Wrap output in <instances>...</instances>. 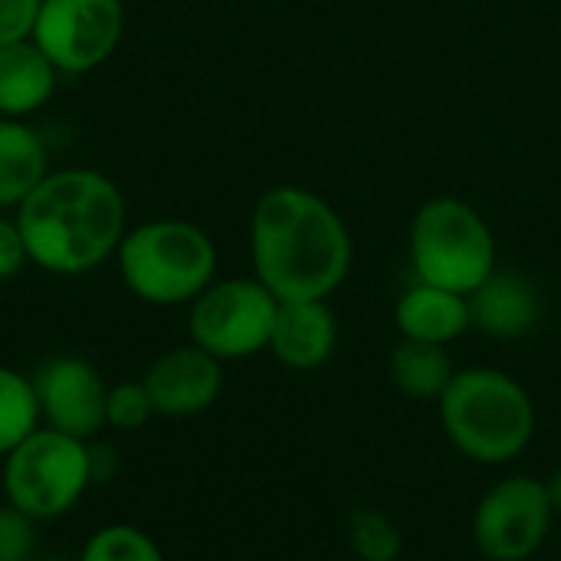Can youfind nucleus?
<instances>
[{
  "label": "nucleus",
  "mask_w": 561,
  "mask_h": 561,
  "mask_svg": "<svg viewBox=\"0 0 561 561\" xmlns=\"http://www.w3.org/2000/svg\"><path fill=\"white\" fill-rule=\"evenodd\" d=\"M256 279L279 299H329L352 270V233L339 210L309 187H270L250 217Z\"/></svg>",
  "instance_id": "f257e3e1"
},
{
  "label": "nucleus",
  "mask_w": 561,
  "mask_h": 561,
  "mask_svg": "<svg viewBox=\"0 0 561 561\" xmlns=\"http://www.w3.org/2000/svg\"><path fill=\"white\" fill-rule=\"evenodd\" d=\"M125 197L92 168L49 171L16 207V227L33 266L82 276L102 266L125 237Z\"/></svg>",
  "instance_id": "f03ea898"
},
{
  "label": "nucleus",
  "mask_w": 561,
  "mask_h": 561,
  "mask_svg": "<svg viewBox=\"0 0 561 561\" xmlns=\"http://www.w3.org/2000/svg\"><path fill=\"white\" fill-rule=\"evenodd\" d=\"M437 411L454 450L486 467L526 454L539 424L533 394L500 368H460Z\"/></svg>",
  "instance_id": "7ed1b4c3"
},
{
  "label": "nucleus",
  "mask_w": 561,
  "mask_h": 561,
  "mask_svg": "<svg viewBox=\"0 0 561 561\" xmlns=\"http://www.w3.org/2000/svg\"><path fill=\"white\" fill-rule=\"evenodd\" d=\"M122 283L151 306L194 302L217 273V247L191 220H148L125 230L118 250Z\"/></svg>",
  "instance_id": "20e7f679"
},
{
  "label": "nucleus",
  "mask_w": 561,
  "mask_h": 561,
  "mask_svg": "<svg viewBox=\"0 0 561 561\" xmlns=\"http://www.w3.org/2000/svg\"><path fill=\"white\" fill-rule=\"evenodd\" d=\"M408 253L421 283L470 296L496 270V240L483 214L460 197H431L417 207Z\"/></svg>",
  "instance_id": "39448f33"
},
{
  "label": "nucleus",
  "mask_w": 561,
  "mask_h": 561,
  "mask_svg": "<svg viewBox=\"0 0 561 561\" xmlns=\"http://www.w3.org/2000/svg\"><path fill=\"white\" fill-rule=\"evenodd\" d=\"M92 480L95 454L89 440H76L43 424L3 457V496L33 523L66 516Z\"/></svg>",
  "instance_id": "423d86ee"
},
{
  "label": "nucleus",
  "mask_w": 561,
  "mask_h": 561,
  "mask_svg": "<svg viewBox=\"0 0 561 561\" xmlns=\"http://www.w3.org/2000/svg\"><path fill=\"white\" fill-rule=\"evenodd\" d=\"M279 299L253 279H214L187 312L191 342L220 362H240L270 348Z\"/></svg>",
  "instance_id": "0eeeda50"
},
{
  "label": "nucleus",
  "mask_w": 561,
  "mask_h": 561,
  "mask_svg": "<svg viewBox=\"0 0 561 561\" xmlns=\"http://www.w3.org/2000/svg\"><path fill=\"white\" fill-rule=\"evenodd\" d=\"M556 510L546 480L516 473L490 486L473 510V546L490 561H529L549 539Z\"/></svg>",
  "instance_id": "6e6552de"
},
{
  "label": "nucleus",
  "mask_w": 561,
  "mask_h": 561,
  "mask_svg": "<svg viewBox=\"0 0 561 561\" xmlns=\"http://www.w3.org/2000/svg\"><path fill=\"white\" fill-rule=\"evenodd\" d=\"M122 30V0H43L30 39L59 72L79 76L115 53Z\"/></svg>",
  "instance_id": "1a4fd4ad"
},
{
  "label": "nucleus",
  "mask_w": 561,
  "mask_h": 561,
  "mask_svg": "<svg viewBox=\"0 0 561 561\" xmlns=\"http://www.w3.org/2000/svg\"><path fill=\"white\" fill-rule=\"evenodd\" d=\"M39 404L43 427L69 434L76 440H92L105 427L108 385L95 365L76 355L49 358L30 378Z\"/></svg>",
  "instance_id": "9d476101"
},
{
  "label": "nucleus",
  "mask_w": 561,
  "mask_h": 561,
  "mask_svg": "<svg viewBox=\"0 0 561 561\" xmlns=\"http://www.w3.org/2000/svg\"><path fill=\"white\" fill-rule=\"evenodd\" d=\"M145 388L154 404V417H197L210 411L224 391V362L187 342L158 355L145 371Z\"/></svg>",
  "instance_id": "9b49d317"
},
{
  "label": "nucleus",
  "mask_w": 561,
  "mask_h": 561,
  "mask_svg": "<svg viewBox=\"0 0 561 561\" xmlns=\"http://www.w3.org/2000/svg\"><path fill=\"white\" fill-rule=\"evenodd\" d=\"M470 322L473 329L493 339H523L536 332L542 322L546 302L539 286L519 270H493L470 296Z\"/></svg>",
  "instance_id": "f8f14e48"
},
{
  "label": "nucleus",
  "mask_w": 561,
  "mask_h": 561,
  "mask_svg": "<svg viewBox=\"0 0 561 561\" xmlns=\"http://www.w3.org/2000/svg\"><path fill=\"white\" fill-rule=\"evenodd\" d=\"M339 345V322L329 309V299H299L279 302L270 352L279 365L293 371H316L322 368Z\"/></svg>",
  "instance_id": "ddd939ff"
},
{
  "label": "nucleus",
  "mask_w": 561,
  "mask_h": 561,
  "mask_svg": "<svg viewBox=\"0 0 561 561\" xmlns=\"http://www.w3.org/2000/svg\"><path fill=\"white\" fill-rule=\"evenodd\" d=\"M394 325L401 339L450 345L473 329L470 322V299L431 283L414 279L394 302Z\"/></svg>",
  "instance_id": "4468645a"
},
{
  "label": "nucleus",
  "mask_w": 561,
  "mask_h": 561,
  "mask_svg": "<svg viewBox=\"0 0 561 561\" xmlns=\"http://www.w3.org/2000/svg\"><path fill=\"white\" fill-rule=\"evenodd\" d=\"M56 72L33 39L0 46V118L39 112L56 92Z\"/></svg>",
  "instance_id": "2eb2a0df"
},
{
  "label": "nucleus",
  "mask_w": 561,
  "mask_h": 561,
  "mask_svg": "<svg viewBox=\"0 0 561 561\" xmlns=\"http://www.w3.org/2000/svg\"><path fill=\"white\" fill-rule=\"evenodd\" d=\"M46 174L43 138L20 118H0V207H20Z\"/></svg>",
  "instance_id": "dca6fc26"
},
{
  "label": "nucleus",
  "mask_w": 561,
  "mask_h": 561,
  "mask_svg": "<svg viewBox=\"0 0 561 561\" xmlns=\"http://www.w3.org/2000/svg\"><path fill=\"white\" fill-rule=\"evenodd\" d=\"M388 371L401 394L414 401H440L460 368L450 358V345L401 339L391 352Z\"/></svg>",
  "instance_id": "f3484780"
},
{
  "label": "nucleus",
  "mask_w": 561,
  "mask_h": 561,
  "mask_svg": "<svg viewBox=\"0 0 561 561\" xmlns=\"http://www.w3.org/2000/svg\"><path fill=\"white\" fill-rule=\"evenodd\" d=\"M39 404L33 381L0 365V460L39 427Z\"/></svg>",
  "instance_id": "a211bd4d"
},
{
  "label": "nucleus",
  "mask_w": 561,
  "mask_h": 561,
  "mask_svg": "<svg viewBox=\"0 0 561 561\" xmlns=\"http://www.w3.org/2000/svg\"><path fill=\"white\" fill-rule=\"evenodd\" d=\"M348 546L362 561H398L404 552V536L388 513L358 506L348 516Z\"/></svg>",
  "instance_id": "6ab92c4d"
},
{
  "label": "nucleus",
  "mask_w": 561,
  "mask_h": 561,
  "mask_svg": "<svg viewBox=\"0 0 561 561\" xmlns=\"http://www.w3.org/2000/svg\"><path fill=\"white\" fill-rule=\"evenodd\" d=\"M76 561H164V552L138 526L115 523V526L95 529L85 539V546H82Z\"/></svg>",
  "instance_id": "aec40b11"
},
{
  "label": "nucleus",
  "mask_w": 561,
  "mask_h": 561,
  "mask_svg": "<svg viewBox=\"0 0 561 561\" xmlns=\"http://www.w3.org/2000/svg\"><path fill=\"white\" fill-rule=\"evenodd\" d=\"M154 417V404L148 398L145 381H122L108 385L105 398V427L115 431H138Z\"/></svg>",
  "instance_id": "412c9836"
},
{
  "label": "nucleus",
  "mask_w": 561,
  "mask_h": 561,
  "mask_svg": "<svg viewBox=\"0 0 561 561\" xmlns=\"http://www.w3.org/2000/svg\"><path fill=\"white\" fill-rule=\"evenodd\" d=\"M33 519L16 506H0V561H30L33 556Z\"/></svg>",
  "instance_id": "4be33fe9"
},
{
  "label": "nucleus",
  "mask_w": 561,
  "mask_h": 561,
  "mask_svg": "<svg viewBox=\"0 0 561 561\" xmlns=\"http://www.w3.org/2000/svg\"><path fill=\"white\" fill-rule=\"evenodd\" d=\"M43 0H0V46L33 36V23Z\"/></svg>",
  "instance_id": "5701e85b"
},
{
  "label": "nucleus",
  "mask_w": 561,
  "mask_h": 561,
  "mask_svg": "<svg viewBox=\"0 0 561 561\" xmlns=\"http://www.w3.org/2000/svg\"><path fill=\"white\" fill-rule=\"evenodd\" d=\"M23 263H30V256H26L20 227H16V220L0 217V279L16 276L23 270Z\"/></svg>",
  "instance_id": "b1692460"
},
{
  "label": "nucleus",
  "mask_w": 561,
  "mask_h": 561,
  "mask_svg": "<svg viewBox=\"0 0 561 561\" xmlns=\"http://www.w3.org/2000/svg\"><path fill=\"white\" fill-rule=\"evenodd\" d=\"M546 490H549V500H552V510L556 516H561V467L546 480Z\"/></svg>",
  "instance_id": "393cba45"
},
{
  "label": "nucleus",
  "mask_w": 561,
  "mask_h": 561,
  "mask_svg": "<svg viewBox=\"0 0 561 561\" xmlns=\"http://www.w3.org/2000/svg\"><path fill=\"white\" fill-rule=\"evenodd\" d=\"M49 561H66V559H49Z\"/></svg>",
  "instance_id": "a878e982"
}]
</instances>
